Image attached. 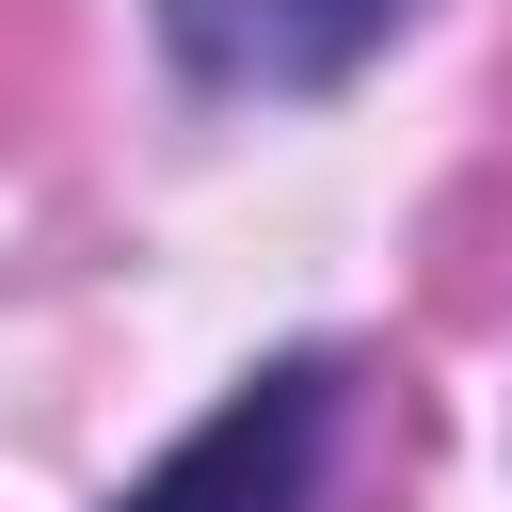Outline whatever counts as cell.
Masks as SVG:
<instances>
[{"label": "cell", "mask_w": 512, "mask_h": 512, "mask_svg": "<svg viewBox=\"0 0 512 512\" xmlns=\"http://www.w3.org/2000/svg\"><path fill=\"white\" fill-rule=\"evenodd\" d=\"M320 448H336V368L272 352L256 384H224L112 512H320Z\"/></svg>", "instance_id": "obj_1"}, {"label": "cell", "mask_w": 512, "mask_h": 512, "mask_svg": "<svg viewBox=\"0 0 512 512\" xmlns=\"http://www.w3.org/2000/svg\"><path fill=\"white\" fill-rule=\"evenodd\" d=\"M400 16H416V0H160L176 64L224 80V96H320V80H352Z\"/></svg>", "instance_id": "obj_2"}]
</instances>
